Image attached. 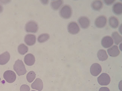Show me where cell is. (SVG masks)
<instances>
[{
  "label": "cell",
  "mask_w": 122,
  "mask_h": 91,
  "mask_svg": "<svg viewBox=\"0 0 122 91\" xmlns=\"http://www.w3.org/2000/svg\"><path fill=\"white\" fill-rule=\"evenodd\" d=\"M14 69L19 76L24 75L27 72L25 65L21 60H16L14 65Z\"/></svg>",
  "instance_id": "6da1fadb"
},
{
  "label": "cell",
  "mask_w": 122,
  "mask_h": 91,
  "mask_svg": "<svg viewBox=\"0 0 122 91\" xmlns=\"http://www.w3.org/2000/svg\"><path fill=\"white\" fill-rule=\"evenodd\" d=\"M60 16L65 19H68L71 17L72 14V9L70 6L65 5L62 7L59 12Z\"/></svg>",
  "instance_id": "7a4b0ae2"
},
{
  "label": "cell",
  "mask_w": 122,
  "mask_h": 91,
  "mask_svg": "<svg viewBox=\"0 0 122 91\" xmlns=\"http://www.w3.org/2000/svg\"><path fill=\"white\" fill-rule=\"evenodd\" d=\"M98 82L101 86H107L111 82V78L108 74L103 73L98 77Z\"/></svg>",
  "instance_id": "3957f363"
},
{
  "label": "cell",
  "mask_w": 122,
  "mask_h": 91,
  "mask_svg": "<svg viewBox=\"0 0 122 91\" xmlns=\"http://www.w3.org/2000/svg\"><path fill=\"white\" fill-rule=\"evenodd\" d=\"M4 78L8 83H12L16 80V75L14 71L8 70L4 73Z\"/></svg>",
  "instance_id": "277c9868"
},
{
  "label": "cell",
  "mask_w": 122,
  "mask_h": 91,
  "mask_svg": "<svg viewBox=\"0 0 122 91\" xmlns=\"http://www.w3.org/2000/svg\"><path fill=\"white\" fill-rule=\"evenodd\" d=\"M38 29V24L36 22L34 21L28 22L25 26V30L27 32L36 33L37 32Z\"/></svg>",
  "instance_id": "5b68a950"
},
{
  "label": "cell",
  "mask_w": 122,
  "mask_h": 91,
  "mask_svg": "<svg viewBox=\"0 0 122 91\" xmlns=\"http://www.w3.org/2000/svg\"><path fill=\"white\" fill-rule=\"evenodd\" d=\"M68 32L71 34H76L80 32L79 27L76 22H71L69 23L67 27Z\"/></svg>",
  "instance_id": "8992f818"
},
{
  "label": "cell",
  "mask_w": 122,
  "mask_h": 91,
  "mask_svg": "<svg viewBox=\"0 0 122 91\" xmlns=\"http://www.w3.org/2000/svg\"><path fill=\"white\" fill-rule=\"evenodd\" d=\"M107 18L105 16L101 15L98 17L95 21V24L98 28H103L106 26L107 24Z\"/></svg>",
  "instance_id": "52a82bcc"
},
{
  "label": "cell",
  "mask_w": 122,
  "mask_h": 91,
  "mask_svg": "<svg viewBox=\"0 0 122 91\" xmlns=\"http://www.w3.org/2000/svg\"><path fill=\"white\" fill-rule=\"evenodd\" d=\"M102 71L101 65L98 63H94L91 66L90 68V73L93 76H97L100 74Z\"/></svg>",
  "instance_id": "ba28073f"
},
{
  "label": "cell",
  "mask_w": 122,
  "mask_h": 91,
  "mask_svg": "<svg viewBox=\"0 0 122 91\" xmlns=\"http://www.w3.org/2000/svg\"><path fill=\"white\" fill-rule=\"evenodd\" d=\"M102 46L104 48H107L110 47L113 44V40L112 38L109 36H106L102 39L101 41Z\"/></svg>",
  "instance_id": "9c48e42d"
},
{
  "label": "cell",
  "mask_w": 122,
  "mask_h": 91,
  "mask_svg": "<svg viewBox=\"0 0 122 91\" xmlns=\"http://www.w3.org/2000/svg\"><path fill=\"white\" fill-rule=\"evenodd\" d=\"M78 21L80 25L83 29L88 28L90 24V21L87 17H81L79 19Z\"/></svg>",
  "instance_id": "30bf717a"
},
{
  "label": "cell",
  "mask_w": 122,
  "mask_h": 91,
  "mask_svg": "<svg viewBox=\"0 0 122 91\" xmlns=\"http://www.w3.org/2000/svg\"><path fill=\"white\" fill-rule=\"evenodd\" d=\"M24 40L27 45L29 46H31L36 43V36L34 34H27L25 37Z\"/></svg>",
  "instance_id": "8fae6325"
},
{
  "label": "cell",
  "mask_w": 122,
  "mask_h": 91,
  "mask_svg": "<svg viewBox=\"0 0 122 91\" xmlns=\"http://www.w3.org/2000/svg\"><path fill=\"white\" fill-rule=\"evenodd\" d=\"M31 87L34 89L36 90L39 91H41L43 87V81L40 78H36L35 82L32 84Z\"/></svg>",
  "instance_id": "7c38bea8"
},
{
  "label": "cell",
  "mask_w": 122,
  "mask_h": 91,
  "mask_svg": "<svg viewBox=\"0 0 122 91\" xmlns=\"http://www.w3.org/2000/svg\"><path fill=\"white\" fill-rule=\"evenodd\" d=\"M107 51L109 55L112 57H117L120 54V51L116 45L113 46L110 48L107 49Z\"/></svg>",
  "instance_id": "4fadbf2b"
},
{
  "label": "cell",
  "mask_w": 122,
  "mask_h": 91,
  "mask_svg": "<svg viewBox=\"0 0 122 91\" xmlns=\"http://www.w3.org/2000/svg\"><path fill=\"white\" fill-rule=\"evenodd\" d=\"M24 61L25 64L27 65H33L35 62V58L32 54H28L25 56Z\"/></svg>",
  "instance_id": "5bb4252c"
},
{
  "label": "cell",
  "mask_w": 122,
  "mask_h": 91,
  "mask_svg": "<svg viewBox=\"0 0 122 91\" xmlns=\"http://www.w3.org/2000/svg\"><path fill=\"white\" fill-rule=\"evenodd\" d=\"M10 58L9 53L6 52L0 55V65H4L9 61Z\"/></svg>",
  "instance_id": "9a60e30c"
},
{
  "label": "cell",
  "mask_w": 122,
  "mask_h": 91,
  "mask_svg": "<svg viewBox=\"0 0 122 91\" xmlns=\"http://www.w3.org/2000/svg\"><path fill=\"white\" fill-rule=\"evenodd\" d=\"M112 11L117 15H121L122 13V4L121 2H117L112 6Z\"/></svg>",
  "instance_id": "2e32d148"
},
{
  "label": "cell",
  "mask_w": 122,
  "mask_h": 91,
  "mask_svg": "<svg viewBox=\"0 0 122 91\" xmlns=\"http://www.w3.org/2000/svg\"><path fill=\"white\" fill-rule=\"evenodd\" d=\"M109 24L111 28L113 29H116L117 28L119 24L118 19L116 17L113 16L110 17L109 18Z\"/></svg>",
  "instance_id": "e0dca14e"
},
{
  "label": "cell",
  "mask_w": 122,
  "mask_h": 91,
  "mask_svg": "<svg viewBox=\"0 0 122 91\" xmlns=\"http://www.w3.org/2000/svg\"><path fill=\"white\" fill-rule=\"evenodd\" d=\"M97 55L98 59L102 61L106 60L108 58L106 51L103 49H100L98 50Z\"/></svg>",
  "instance_id": "ac0fdd59"
},
{
  "label": "cell",
  "mask_w": 122,
  "mask_h": 91,
  "mask_svg": "<svg viewBox=\"0 0 122 91\" xmlns=\"http://www.w3.org/2000/svg\"><path fill=\"white\" fill-rule=\"evenodd\" d=\"M103 3L100 0H95L92 2L91 4L92 9L94 11H100L103 8Z\"/></svg>",
  "instance_id": "d6986e66"
},
{
  "label": "cell",
  "mask_w": 122,
  "mask_h": 91,
  "mask_svg": "<svg viewBox=\"0 0 122 91\" xmlns=\"http://www.w3.org/2000/svg\"><path fill=\"white\" fill-rule=\"evenodd\" d=\"M112 39L114 40L115 43L116 45H118L119 43L122 41V37L117 32H113L112 34Z\"/></svg>",
  "instance_id": "ffe728a7"
},
{
  "label": "cell",
  "mask_w": 122,
  "mask_h": 91,
  "mask_svg": "<svg viewBox=\"0 0 122 91\" xmlns=\"http://www.w3.org/2000/svg\"><path fill=\"white\" fill-rule=\"evenodd\" d=\"M63 4L62 0H56L52 1L51 3V6L53 9L56 11L59 9Z\"/></svg>",
  "instance_id": "44dd1931"
},
{
  "label": "cell",
  "mask_w": 122,
  "mask_h": 91,
  "mask_svg": "<svg viewBox=\"0 0 122 91\" xmlns=\"http://www.w3.org/2000/svg\"><path fill=\"white\" fill-rule=\"evenodd\" d=\"M18 52L20 54L24 55L28 51V48L23 44H20L18 48Z\"/></svg>",
  "instance_id": "7402d4cb"
},
{
  "label": "cell",
  "mask_w": 122,
  "mask_h": 91,
  "mask_svg": "<svg viewBox=\"0 0 122 91\" xmlns=\"http://www.w3.org/2000/svg\"><path fill=\"white\" fill-rule=\"evenodd\" d=\"M50 36L48 34H41L38 38V41L40 43H43L47 41L49 39Z\"/></svg>",
  "instance_id": "603a6c76"
},
{
  "label": "cell",
  "mask_w": 122,
  "mask_h": 91,
  "mask_svg": "<svg viewBox=\"0 0 122 91\" xmlns=\"http://www.w3.org/2000/svg\"><path fill=\"white\" fill-rule=\"evenodd\" d=\"M36 77V74L34 72L31 71L27 74L26 76L27 80L29 82H33Z\"/></svg>",
  "instance_id": "cb8c5ba5"
},
{
  "label": "cell",
  "mask_w": 122,
  "mask_h": 91,
  "mask_svg": "<svg viewBox=\"0 0 122 91\" xmlns=\"http://www.w3.org/2000/svg\"><path fill=\"white\" fill-rule=\"evenodd\" d=\"M30 90V88L29 86L26 84L22 85L20 88V91H29Z\"/></svg>",
  "instance_id": "d4e9b609"
},
{
  "label": "cell",
  "mask_w": 122,
  "mask_h": 91,
  "mask_svg": "<svg viewBox=\"0 0 122 91\" xmlns=\"http://www.w3.org/2000/svg\"><path fill=\"white\" fill-rule=\"evenodd\" d=\"M115 0H105L104 2L107 5H110L114 3Z\"/></svg>",
  "instance_id": "484cf974"
},
{
  "label": "cell",
  "mask_w": 122,
  "mask_h": 91,
  "mask_svg": "<svg viewBox=\"0 0 122 91\" xmlns=\"http://www.w3.org/2000/svg\"><path fill=\"white\" fill-rule=\"evenodd\" d=\"M99 91H110L108 88L107 87H102L100 88Z\"/></svg>",
  "instance_id": "4316f807"
},
{
  "label": "cell",
  "mask_w": 122,
  "mask_h": 91,
  "mask_svg": "<svg viewBox=\"0 0 122 91\" xmlns=\"http://www.w3.org/2000/svg\"><path fill=\"white\" fill-rule=\"evenodd\" d=\"M3 11V7L1 5H0V13L2 12Z\"/></svg>",
  "instance_id": "83f0119b"
},
{
  "label": "cell",
  "mask_w": 122,
  "mask_h": 91,
  "mask_svg": "<svg viewBox=\"0 0 122 91\" xmlns=\"http://www.w3.org/2000/svg\"><path fill=\"white\" fill-rule=\"evenodd\" d=\"M35 91V90H32V91Z\"/></svg>",
  "instance_id": "f1b7e54d"
},
{
  "label": "cell",
  "mask_w": 122,
  "mask_h": 91,
  "mask_svg": "<svg viewBox=\"0 0 122 91\" xmlns=\"http://www.w3.org/2000/svg\"><path fill=\"white\" fill-rule=\"evenodd\" d=\"M0 80H1V78H0Z\"/></svg>",
  "instance_id": "f546056e"
}]
</instances>
